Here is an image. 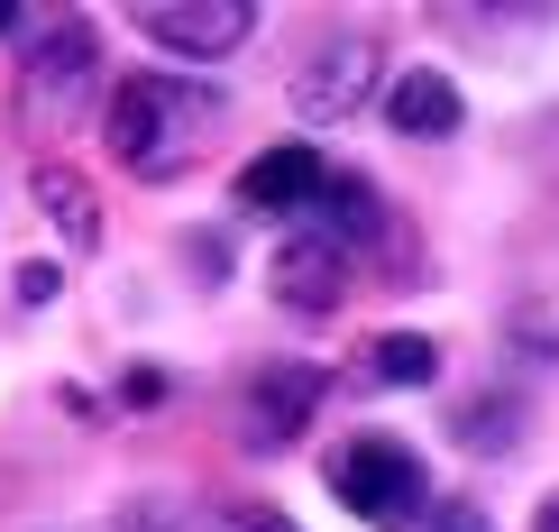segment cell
I'll return each instance as SVG.
<instances>
[{"instance_id":"6","label":"cell","mask_w":559,"mask_h":532,"mask_svg":"<svg viewBox=\"0 0 559 532\" xmlns=\"http://www.w3.org/2000/svg\"><path fill=\"white\" fill-rule=\"evenodd\" d=\"M129 19L166 46V56H202V64L239 56V46L258 37V0H138Z\"/></svg>"},{"instance_id":"14","label":"cell","mask_w":559,"mask_h":532,"mask_svg":"<svg viewBox=\"0 0 559 532\" xmlns=\"http://www.w3.org/2000/svg\"><path fill=\"white\" fill-rule=\"evenodd\" d=\"M166 386H175L166 367H129V377H120V404H129V413H156V404H166Z\"/></svg>"},{"instance_id":"5","label":"cell","mask_w":559,"mask_h":532,"mask_svg":"<svg viewBox=\"0 0 559 532\" xmlns=\"http://www.w3.org/2000/svg\"><path fill=\"white\" fill-rule=\"evenodd\" d=\"M321 395H331V377H321L312 358H266L258 377H248V395H239V441L258 450V459L294 450L302 431H312Z\"/></svg>"},{"instance_id":"12","label":"cell","mask_w":559,"mask_h":532,"mask_svg":"<svg viewBox=\"0 0 559 532\" xmlns=\"http://www.w3.org/2000/svg\"><path fill=\"white\" fill-rule=\"evenodd\" d=\"M450 431H459V441H468V450L504 459V441H514V431H523V404H504V395H486V404H459V413H450Z\"/></svg>"},{"instance_id":"11","label":"cell","mask_w":559,"mask_h":532,"mask_svg":"<svg viewBox=\"0 0 559 532\" xmlns=\"http://www.w3.org/2000/svg\"><path fill=\"white\" fill-rule=\"evenodd\" d=\"M367 377H377V386H431L440 377V350L423 331H385V340H367Z\"/></svg>"},{"instance_id":"1","label":"cell","mask_w":559,"mask_h":532,"mask_svg":"<svg viewBox=\"0 0 559 532\" xmlns=\"http://www.w3.org/2000/svg\"><path fill=\"white\" fill-rule=\"evenodd\" d=\"M212 129H221L212 83H183V74H129V83H110V110H102L110 156H120L138 184L193 175V156L212 147Z\"/></svg>"},{"instance_id":"17","label":"cell","mask_w":559,"mask_h":532,"mask_svg":"<svg viewBox=\"0 0 559 532\" xmlns=\"http://www.w3.org/2000/svg\"><path fill=\"white\" fill-rule=\"evenodd\" d=\"M229 532H294V515H275V505H229Z\"/></svg>"},{"instance_id":"10","label":"cell","mask_w":559,"mask_h":532,"mask_svg":"<svg viewBox=\"0 0 559 532\" xmlns=\"http://www.w3.org/2000/svg\"><path fill=\"white\" fill-rule=\"evenodd\" d=\"M28 193H37V212L56 221L64 248H102V193H92L74 166H28Z\"/></svg>"},{"instance_id":"13","label":"cell","mask_w":559,"mask_h":532,"mask_svg":"<svg viewBox=\"0 0 559 532\" xmlns=\"http://www.w3.org/2000/svg\"><path fill=\"white\" fill-rule=\"evenodd\" d=\"M504 331H514V350L559 358V294H523V304L504 312Z\"/></svg>"},{"instance_id":"7","label":"cell","mask_w":559,"mask_h":532,"mask_svg":"<svg viewBox=\"0 0 559 532\" xmlns=\"http://www.w3.org/2000/svg\"><path fill=\"white\" fill-rule=\"evenodd\" d=\"M331 175H340V166H331L321 147H302V138H285V147H258V156L239 166V212H266V221L294 229L321 193H331Z\"/></svg>"},{"instance_id":"3","label":"cell","mask_w":559,"mask_h":532,"mask_svg":"<svg viewBox=\"0 0 559 532\" xmlns=\"http://www.w3.org/2000/svg\"><path fill=\"white\" fill-rule=\"evenodd\" d=\"M92 83H102V28L83 10H28V37H19V110L28 120H74Z\"/></svg>"},{"instance_id":"19","label":"cell","mask_w":559,"mask_h":532,"mask_svg":"<svg viewBox=\"0 0 559 532\" xmlns=\"http://www.w3.org/2000/svg\"><path fill=\"white\" fill-rule=\"evenodd\" d=\"M532 532H559V487L542 496V515H532Z\"/></svg>"},{"instance_id":"4","label":"cell","mask_w":559,"mask_h":532,"mask_svg":"<svg viewBox=\"0 0 559 532\" xmlns=\"http://www.w3.org/2000/svg\"><path fill=\"white\" fill-rule=\"evenodd\" d=\"M367 92H385V46L358 37V28H340L331 46L302 56V74H294V120H302V129H340V120H358Z\"/></svg>"},{"instance_id":"20","label":"cell","mask_w":559,"mask_h":532,"mask_svg":"<svg viewBox=\"0 0 559 532\" xmlns=\"http://www.w3.org/2000/svg\"><path fill=\"white\" fill-rule=\"evenodd\" d=\"M19 19H28V10H19V0H0V37H10V28H19Z\"/></svg>"},{"instance_id":"8","label":"cell","mask_w":559,"mask_h":532,"mask_svg":"<svg viewBox=\"0 0 559 532\" xmlns=\"http://www.w3.org/2000/svg\"><path fill=\"white\" fill-rule=\"evenodd\" d=\"M348 248L340 239H321V229H285L275 239V258H266V294L285 312H302V321H321V312H340V294H348Z\"/></svg>"},{"instance_id":"9","label":"cell","mask_w":559,"mask_h":532,"mask_svg":"<svg viewBox=\"0 0 559 532\" xmlns=\"http://www.w3.org/2000/svg\"><path fill=\"white\" fill-rule=\"evenodd\" d=\"M459 110H468V102H459V83H450V74H431V64H413V74H394V83H385V120L404 129V138H450V129H459Z\"/></svg>"},{"instance_id":"2","label":"cell","mask_w":559,"mask_h":532,"mask_svg":"<svg viewBox=\"0 0 559 532\" xmlns=\"http://www.w3.org/2000/svg\"><path fill=\"white\" fill-rule=\"evenodd\" d=\"M321 477H331V496L358 515L367 532H413L431 523V469L413 441H394V431H358V441H340L321 459Z\"/></svg>"},{"instance_id":"16","label":"cell","mask_w":559,"mask_h":532,"mask_svg":"<svg viewBox=\"0 0 559 532\" xmlns=\"http://www.w3.org/2000/svg\"><path fill=\"white\" fill-rule=\"evenodd\" d=\"M56 285H64V275L46 267V258H28V267H19V304H56Z\"/></svg>"},{"instance_id":"18","label":"cell","mask_w":559,"mask_h":532,"mask_svg":"<svg viewBox=\"0 0 559 532\" xmlns=\"http://www.w3.org/2000/svg\"><path fill=\"white\" fill-rule=\"evenodd\" d=\"M183 239H193V267H202V275H229V248H221V229H183Z\"/></svg>"},{"instance_id":"15","label":"cell","mask_w":559,"mask_h":532,"mask_svg":"<svg viewBox=\"0 0 559 532\" xmlns=\"http://www.w3.org/2000/svg\"><path fill=\"white\" fill-rule=\"evenodd\" d=\"M423 532H486V505L450 496V505H431V523H423Z\"/></svg>"}]
</instances>
